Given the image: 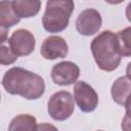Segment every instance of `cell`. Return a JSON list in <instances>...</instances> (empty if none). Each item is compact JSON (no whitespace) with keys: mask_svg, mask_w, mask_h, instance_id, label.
Returning <instances> with one entry per match:
<instances>
[{"mask_svg":"<svg viewBox=\"0 0 131 131\" xmlns=\"http://www.w3.org/2000/svg\"><path fill=\"white\" fill-rule=\"evenodd\" d=\"M2 86L11 95L33 100L40 98L45 91V83L41 76L19 67L9 69L2 78Z\"/></svg>","mask_w":131,"mask_h":131,"instance_id":"6da1fadb","label":"cell"},{"mask_svg":"<svg viewBox=\"0 0 131 131\" xmlns=\"http://www.w3.org/2000/svg\"><path fill=\"white\" fill-rule=\"evenodd\" d=\"M91 52L98 68L105 72L115 71L120 62V53L117 35L112 31H102L91 41Z\"/></svg>","mask_w":131,"mask_h":131,"instance_id":"7a4b0ae2","label":"cell"},{"mask_svg":"<svg viewBox=\"0 0 131 131\" xmlns=\"http://www.w3.org/2000/svg\"><path fill=\"white\" fill-rule=\"evenodd\" d=\"M75 4L72 0H49L42 17V25L49 33H59L69 26Z\"/></svg>","mask_w":131,"mask_h":131,"instance_id":"3957f363","label":"cell"},{"mask_svg":"<svg viewBox=\"0 0 131 131\" xmlns=\"http://www.w3.org/2000/svg\"><path fill=\"white\" fill-rule=\"evenodd\" d=\"M49 116L55 121H64L69 119L75 111L73 95L69 91H57L53 93L47 103Z\"/></svg>","mask_w":131,"mask_h":131,"instance_id":"277c9868","label":"cell"},{"mask_svg":"<svg viewBox=\"0 0 131 131\" xmlns=\"http://www.w3.org/2000/svg\"><path fill=\"white\" fill-rule=\"evenodd\" d=\"M74 99L79 108L84 113L93 112L98 104L96 91L85 81H78L74 86Z\"/></svg>","mask_w":131,"mask_h":131,"instance_id":"5b68a950","label":"cell"},{"mask_svg":"<svg viewBox=\"0 0 131 131\" xmlns=\"http://www.w3.org/2000/svg\"><path fill=\"white\" fill-rule=\"evenodd\" d=\"M8 45L17 56H27L34 51L36 40L33 33L29 30L18 29L11 34L8 40Z\"/></svg>","mask_w":131,"mask_h":131,"instance_id":"8992f818","label":"cell"},{"mask_svg":"<svg viewBox=\"0 0 131 131\" xmlns=\"http://www.w3.org/2000/svg\"><path fill=\"white\" fill-rule=\"evenodd\" d=\"M80 76V68L73 61H60L51 70L52 81L59 86H69L77 82Z\"/></svg>","mask_w":131,"mask_h":131,"instance_id":"52a82bcc","label":"cell"},{"mask_svg":"<svg viewBox=\"0 0 131 131\" xmlns=\"http://www.w3.org/2000/svg\"><path fill=\"white\" fill-rule=\"evenodd\" d=\"M101 23L100 13L94 8H87L79 13L76 19V29L83 36H91L98 32Z\"/></svg>","mask_w":131,"mask_h":131,"instance_id":"ba28073f","label":"cell"},{"mask_svg":"<svg viewBox=\"0 0 131 131\" xmlns=\"http://www.w3.org/2000/svg\"><path fill=\"white\" fill-rule=\"evenodd\" d=\"M69 46L66 40L60 36L47 37L40 48V53L45 59L53 60L56 58H63L68 55Z\"/></svg>","mask_w":131,"mask_h":131,"instance_id":"9c48e42d","label":"cell"},{"mask_svg":"<svg viewBox=\"0 0 131 131\" xmlns=\"http://www.w3.org/2000/svg\"><path fill=\"white\" fill-rule=\"evenodd\" d=\"M113 100L119 105H125L127 99L131 95V79L127 76L119 77L112 85L111 89Z\"/></svg>","mask_w":131,"mask_h":131,"instance_id":"30bf717a","label":"cell"},{"mask_svg":"<svg viewBox=\"0 0 131 131\" xmlns=\"http://www.w3.org/2000/svg\"><path fill=\"white\" fill-rule=\"evenodd\" d=\"M13 10L16 15L21 18H28L35 16L40 8H41V1L39 0H14L12 1Z\"/></svg>","mask_w":131,"mask_h":131,"instance_id":"8fae6325","label":"cell"},{"mask_svg":"<svg viewBox=\"0 0 131 131\" xmlns=\"http://www.w3.org/2000/svg\"><path fill=\"white\" fill-rule=\"evenodd\" d=\"M20 18L16 15L13 10L12 1H1L0 2V29L9 30L14 25L18 24Z\"/></svg>","mask_w":131,"mask_h":131,"instance_id":"7c38bea8","label":"cell"},{"mask_svg":"<svg viewBox=\"0 0 131 131\" xmlns=\"http://www.w3.org/2000/svg\"><path fill=\"white\" fill-rule=\"evenodd\" d=\"M37 128L36 118L29 114H20L14 117L8 126V131H35Z\"/></svg>","mask_w":131,"mask_h":131,"instance_id":"4fadbf2b","label":"cell"},{"mask_svg":"<svg viewBox=\"0 0 131 131\" xmlns=\"http://www.w3.org/2000/svg\"><path fill=\"white\" fill-rule=\"evenodd\" d=\"M120 53L122 56H131V27H127L117 34Z\"/></svg>","mask_w":131,"mask_h":131,"instance_id":"5bb4252c","label":"cell"},{"mask_svg":"<svg viewBox=\"0 0 131 131\" xmlns=\"http://www.w3.org/2000/svg\"><path fill=\"white\" fill-rule=\"evenodd\" d=\"M17 55L11 50L10 46H6L4 44H1L0 47V63L2 66H8L16 61Z\"/></svg>","mask_w":131,"mask_h":131,"instance_id":"9a60e30c","label":"cell"},{"mask_svg":"<svg viewBox=\"0 0 131 131\" xmlns=\"http://www.w3.org/2000/svg\"><path fill=\"white\" fill-rule=\"evenodd\" d=\"M124 106L126 108V114L122 120L121 128L123 131H131V95L127 99Z\"/></svg>","mask_w":131,"mask_h":131,"instance_id":"2e32d148","label":"cell"},{"mask_svg":"<svg viewBox=\"0 0 131 131\" xmlns=\"http://www.w3.org/2000/svg\"><path fill=\"white\" fill-rule=\"evenodd\" d=\"M35 131H58V129L49 123H41L37 125V128Z\"/></svg>","mask_w":131,"mask_h":131,"instance_id":"e0dca14e","label":"cell"},{"mask_svg":"<svg viewBox=\"0 0 131 131\" xmlns=\"http://www.w3.org/2000/svg\"><path fill=\"white\" fill-rule=\"evenodd\" d=\"M125 14H126V17L127 19L131 23V2L128 3L127 7H126V11H125Z\"/></svg>","mask_w":131,"mask_h":131,"instance_id":"ac0fdd59","label":"cell"},{"mask_svg":"<svg viewBox=\"0 0 131 131\" xmlns=\"http://www.w3.org/2000/svg\"><path fill=\"white\" fill-rule=\"evenodd\" d=\"M126 76L131 79V62H129L127 64V68H126Z\"/></svg>","mask_w":131,"mask_h":131,"instance_id":"d6986e66","label":"cell"},{"mask_svg":"<svg viewBox=\"0 0 131 131\" xmlns=\"http://www.w3.org/2000/svg\"><path fill=\"white\" fill-rule=\"evenodd\" d=\"M97 131H102V130H97Z\"/></svg>","mask_w":131,"mask_h":131,"instance_id":"ffe728a7","label":"cell"}]
</instances>
